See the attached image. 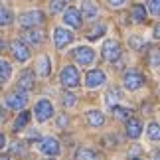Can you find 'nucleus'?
Masks as SVG:
<instances>
[{
    "label": "nucleus",
    "mask_w": 160,
    "mask_h": 160,
    "mask_svg": "<svg viewBox=\"0 0 160 160\" xmlns=\"http://www.w3.org/2000/svg\"><path fill=\"white\" fill-rule=\"evenodd\" d=\"M144 85V75L137 69H131L125 73V87L131 89V91H137Z\"/></svg>",
    "instance_id": "1"
},
{
    "label": "nucleus",
    "mask_w": 160,
    "mask_h": 160,
    "mask_svg": "<svg viewBox=\"0 0 160 160\" xmlns=\"http://www.w3.org/2000/svg\"><path fill=\"white\" fill-rule=\"evenodd\" d=\"M20 24L24 28H34V26H40L44 24V14L40 10H30V12H24L20 16Z\"/></svg>",
    "instance_id": "2"
},
{
    "label": "nucleus",
    "mask_w": 160,
    "mask_h": 160,
    "mask_svg": "<svg viewBox=\"0 0 160 160\" xmlns=\"http://www.w3.org/2000/svg\"><path fill=\"white\" fill-rule=\"evenodd\" d=\"M28 103V93L22 89H18L16 93H12L6 97V107L8 109H24Z\"/></svg>",
    "instance_id": "3"
},
{
    "label": "nucleus",
    "mask_w": 160,
    "mask_h": 160,
    "mask_svg": "<svg viewBox=\"0 0 160 160\" xmlns=\"http://www.w3.org/2000/svg\"><path fill=\"white\" fill-rule=\"evenodd\" d=\"M34 113H36V119H38L40 122H44V121H48L53 115V107H52V103L48 101V99H42V101L36 103Z\"/></svg>",
    "instance_id": "4"
},
{
    "label": "nucleus",
    "mask_w": 160,
    "mask_h": 160,
    "mask_svg": "<svg viewBox=\"0 0 160 160\" xmlns=\"http://www.w3.org/2000/svg\"><path fill=\"white\" fill-rule=\"evenodd\" d=\"M103 58L107 61H117L121 58V46L119 42L115 40H107L105 44H103Z\"/></svg>",
    "instance_id": "5"
},
{
    "label": "nucleus",
    "mask_w": 160,
    "mask_h": 160,
    "mask_svg": "<svg viewBox=\"0 0 160 160\" xmlns=\"http://www.w3.org/2000/svg\"><path fill=\"white\" fill-rule=\"evenodd\" d=\"M61 83L65 87H77L79 85V71L73 65L63 67V71H61Z\"/></svg>",
    "instance_id": "6"
},
{
    "label": "nucleus",
    "mask_w": 160,
    "mask_h": 160,
    "mask_svg": "<svg viewBox=\"0 0 160 160\" xmlns=\"http://www.w3.org/2000/svg\"><path fill=\"white\" fill-rule=\"evenodd\" d=\"M53 42H55V46L61 50V48H65L67 44L73 42V34L69 32V30H65V28H55L53 30Z\"/></svg>",
    "instance_id": "7"
},
{
    "label": "nucleus",
    "mask_w": 160,
    "mask_h": 160,
    "mask_svg": "<svg viewBox=\"0 0 160 160\" xmlns=\"http://www.w3.org/2000/svg\"><path fill=\"white\" fill-rule=\"evenodd\" d=\"M73 55H75V59H77L81 65H91V63L95 61V52L91 50V48H85V46L77 48V50L73 52Z\"/></svg>",
    "instance_id": "8"
},
{
    "label": "nucleus",
    "mask_w": 160,
    "mask_h": 160,
    "mask_svg": "<svg viewBox=\"0 0 160 160\" xmlns=\"http://www.w3.org/2000/svg\"><path fill=\"white\" fill-rule=\"evenodd\" d=\"M40 150L44 152V154H48V156H55V154H59V142L55 138H52V137H48V138H44L40 142Z\"/></svg>",
    "instance_id": "9"
},
{
    "label": "nucleus",
    "mask_w": 160,
    "mask_h": 160,
    "mask_svg": "<svg viewBox=\"0 0 160 160\" xmlns=\"http://www.w3.org/2000/svg\"><path fill=\"white\" fill-rule=\"evenodd\" d=\"M63 22L67 24V26H71V28H81V12H79L77 8H69V10H65V14H63Z\"/></svg>",
    "instance_id": "10"
},
{
    "label": "nucleus",
    "mask_w": 160,
    "mask_h": 160,
    "mask_svg": "<svg viewBox=\"0 0 160 160\" xmlns=\"http://www.w3.org/2000/svg\"><path fill=\"white\" fill-rule=\"evenodd\" d=\"M85 83H87V87H99V85L105 83V73L101 69H91L85 75Z\"/></svg>",
    "instance_id": "11"
},
{
    "label": "nucleus",
    "mask_w": 160,
    "mask_h": 160,
    "mask_svg": "<svg viewBox=\"0 0 160 160\" xmlns=\"http://www.w3.org/2000/svg\"><path fill=\"white\" fill-rule=\"evenodd\" d=\"M12 53H14V58L18 61H28L30 59V50L24 42H14V44H12Z\"/></svg>",
    "instance_id": "12"
},
{
    "label": "nucleus",
    "mask_w": 160,
    "mask_h": 160,
    "mask_svg": "<svg viewBox=\"0 0 160 160\" xmlns=\"http://www.w3.org/2000/svg\"><path fill=\"white\" fill-rule=\"evenodd\" d=\"M24 40H26L28 44L38 46V44H42V40H44V32L38 30V28H28V32H24Z\"/></svg>",
    "instance_id": "13"
},
{
    "label": "nucleus",
    "mask_w": 160,
    "mask_h": 160,
    "mask_svg": "<svg viewBox=\"0 0 160 160\" xmlns=\"http://www.w3.org/2000/svg\"><path fill=\"white\" fill-rule=\"evenodd\" d=\"M140 132H142V122L138 119H128L127 121V134L131 138H138Z\"/></svg>",
    "instance_id": "14"
},
{
    "label": "nucleus",
    "mask_w": 160,
    "mask_h": 160,
    "mask_svg": "<svg viewBox=\"0 0 160 160\" xmlns=\"http://www.w3.org/2000/svg\"><path fill=\"white\" fill-rule=\"evenodd\" d=\"M34 87V73L32 71H24L20 79H18V89H22V91H30Z\"/></svg>",
    "instance_id": "15"
},
{
    "label": "nucleus",
    "mask_w": 160,
    "mask_h": 160,
    "mask_svg": "<svg viewBox=\"0 0 160 160\" xmlns=\"http://www.w3.org/2000/svg\"><path fill=\"white\" fill-rule=\"evenodd\" d=\"M83 14L87 20H95L97 16H99V8H97L95 2H91V0H85L83 2Z\"/></svg>",
    "instance_id": "16"
},
{
    "label": "nucleus",
    "mask_w": 160,
    "mask_h": 160,
    "mask_svg": "<svg viewBox=\"0 0 160 160\" xmlns=\"http://www.w3.org/2000/svg\"><path fill=\"white\" fill-rule=\"evenodd\" d=\"M75 160H99V154L91 148H79L75 154Z\"/></svg>",
    "instance_id": "17"
},
{
    "label": "nucleus",
    "mask_w": 160,
    "mask_h": 160,
    "mask_svg": "<svg viewBox=\"0 0 160 160\" xmlns=\"http://www.w3.org/2000/svg\"><path fill=\"white\" fill-rule=\"evenodd\" d=\"M87 121H89V125H93V127H101L103 122H105V117H103L101 111H89Z\"/></svg>",
    "instance_id": "18"
},
{
    "label": "nucleus",
    "mask_w": 160,
    "mask_h": 160,
    "mask_svg": "<svg viewBox=\"0 0 160 160\" xmlns=\"http://www.w3.org/2000/svg\"><path fill=\"white\" fill-rule=\"evenodd\" d=\"M12 75V67L8 61H4V59H0V83H6L10 79Z\"/></svg>",
    "instance_id": "19"
},
{
    "label": "nucleus",
    "mask_w": 160,
    "mask_h": 160,
    "mask_svg": "<svg viewBox=\"0 0 160 160\" xmlns=\"http://www.w3.org/2000/svg\"><path fill=\"white\" fill-rule=\"evenodd\" d=\"M28 122H30V113H28V111H22V113L18 115L16 122H14V131H22Z\"/></svg>",
    "instance_id": "20"
},
{
    "label": "nucleus",
    "mask_w": 160,
    "mask_h": 160,
    "mask_svg": "<svg viewBox=\"0 0 160 160\" xmlns=\"http://www.w3.org/2000/svg\"><path fill=\"white\" fill-rule=\"evenodd\" d=\"M113 115L119 121H128L132 117V111L131 109H122V107H113Z\"/></svg>",
    "instance_id": "21"
},
{
    "label": "nucleus",
    "mask_w": 160,
    "mask_h": 160,
    "mask_svg": "<svg viewBox=\"0 0 160 160\" xmlns=\"http://www.w3.org/2000/svg\"><path fill=\"white\" fill-rule=\"evenodd\" d=\"M38 73H40L42 77L50 75V59H48L46 55H44V58H40V61H38Z\"/></svg>",
    "instance_id": "22"
},
{
    "label": "nucleus",
    "mask_w": 160,
    "mask_h": 160,
    "mask_svg": "<svg viewBox=\"0 0 160 160\" xmlns=\"http://www.w3.org/2000/svg\"><path fill=\"white\" fill-rule=\"evenodd\" d=\"M132 20H134V22H144V20H146V8H144V6L137 4V6L132 8Z\"/></svg>",
    "instance_id": "23"
},
{
    "label": "nucleus",
    "mask_w": 160,
    "mask_h": 160,
    "mask_svg": "<svg viewBox=\"0 0 160 160\" xmlns=\"http://www.w3.org/2000/svg\"><path fill=\"white\" fill-rule=\"evenodd\" d=\"M146 132H148V138L160 140V125H158V122H150L148 128H146Z\"/></svg>",
    "instance_id": "24"
},
{
    "label": "nucleus",
    "mask_w": 160,
    "mask_h": 160,
    "mask_svg": "<svg viewBox=\"0 0 160 160\" xmlns=\"http://www.w3.org/2000/svg\"><path fill=\"white\" fill-rule=\"evenodd\" d=\"M148 61H150L152 67H158V65H160V48H150Z\"/></svg>",
    "instance_id": "25"
},
{
    "label": "nucleus",
    "mask_w": 160,
    "mask_h": 160,
    "mask_svg": "<svg viewBox=\"0 0 160 160\" xmlns=\"http://www.w3.org/2000/svg\"><path fill=\"white\" fill-rule=\"evenodd\" d=\"M146 10L152 16H160V0H146Z\"/></svg>",
    "instance_id": "26"
},
{
    "label": "nucleus",
    "mask_w": 160,
    "mask_h": 160,
    "mask_svg": "<svg viewBox=\"0 0 160 160\" xmlns=\"http://www.w3.org/2000/svg\"><path fill=\"white\" fill-rule=\"evenodd\" d=\"M105 32H107V26H105V24H99V26H95L93 32L87 34V38H89V40H97V38H101Z\"/></svg>",
    "instance_id": "27"
},
{
    "label": "nucleus",
    "mask_w": 160,
    "mask_h": 160,
    "mask_svg": "<svg viewBox=\"0 0 160 160\" xmlns=\"http://www.w3.org/2000/svg\"><path fill=\"white\" fill-rule=\"evenodd\" d=\"M12 22V12L8 8H0V26H8Z\"/></svg>",
    "instance_id": "28"
},
{
    "label": "nucleus",
    "mask_w": 160,
    "mask_h": 160,
    "mask_svg": "<svg viewBox=\"0 0 160 160\" xmlns=\"http://www.w3.org/2000/svg\"><path fill=\"white\" fill-rule=\"evenodd\" d=\"M50 8H52L53 14H58V12H61V10L65 8V0H52V2H50Z\"/></svg>",
    "instance_id": "29"
},
{
    "label": "nucleus",
    "mask_w": 160,
    "mask_h": 160,
    "mask_svg": "<svg viewBox=\"0 0 160 160\" xmlns=\"http://www.w3.org/2000/svg\"><path fill=\"white\" fill-rule=\"evenodd\" d=\"M119 97H121V93H119V91H117V89H111L109 93H107V103H109L111 107H115V101L119 99Z\"/></svg>",
    "instance_id": "30"
},
{
    "label": "nucleus",
    "mask_w": 160,
    "mask_h": 160,
    "mask_svg": "<svg viewBox=\"0 0 160 160\" xmlns=\"http://www.w3.org/2000/svg\"><path fill=\"white\" fill-rule=\"evenodd\" d=\"M75 101H77L75 95H71V93H65L63 95V105L65 107H73V105H75Z\"/></svg>",
    "instance_id": "31"
},
{
    "label": "nucleus",
    "mask_w": 160,
    "mask_h": 160,
    "mask_svg": "<svg viewBox=\"0 0 160 160\" xmlns=\"http://www.w3.org/2000/svg\"><path fill=\"white\" fill-rule=\"evenodd\" d=\"M131 48H134V50H140V48H142V40L137 38V36H134V38H131Z\"/></svg>",
    "instance_id": "32"
},
{
    "label": "nucleus",
    "mask_w": 160,
    "mask_h": 160,
    "mask_svg": "<svg viewBox=\"0 0 160 160\" xmlns=\"http://www.w3.org/2000/svg\"><path fill=\"white\" fill-rule=\"evenodd\" d=\"M14 152H16V154H24V152H26V148H24V144H20V142H16L14 144Z\"/></svg>",
    "instance_id": "33"
},
{
    "label": "nucleus",
    "mask_w": 160,
    "mask_h": 160,
    "mask_svg": "<svg viewBox=\"0 0 160 160\" xmlns=\"http://www.w3.org/2000/svg\"><path fill=\"white\" fill-rule=\"evenodd\" d=\"M107 2H109L111 6H121V4H125L127 0H107Z\"/></svg>",
    "instance_id": "34"
},
{
    "label": "nucleus",
    "mask_w": 160,
    "mask_h": 160,
    "mask_svg": "<svg viewBox=\"0 0 160 160\" xmlns=\"http://www.w3.org/2000/svg\"><path fill=\"white\" fill-rule=\"evenodd\" d=\"M154 38L160 40V24H156V26H154Z\"/></svg>",
    "instance_id": "35"
},
{
    "label": "nucleus",
    "mask_w": 160,
    "mask_h": 160,
    "mask_svg": "<svg viewBox=\"0 0 160 160\" xmlns=\"http://www.w3.org/2000/svg\"><path fill=\"white\" fill-rule=\"evenodd\" d=\"M58 125H59V127H65V125H67V119H65V117H61V119H58Z\"/></svg>",
    "instance_id": "36"
},
{
    "label": "nucleus",
    "mask_w": 160,
    "mask_h": 160,
    "mask_svg": "<svg viewBox=\"0 0 160 160\" xmlns=\"http://www.w3.org/2000/svg\"><path fill=\"white\" fill-rule=\"evenodd\" d=\"M4 148V134H0V150Z\"/></svg>",
    "instance_id": "37"
},
{
    "label": "nucleus",
    "mask_w": 160,
    "mask_h": 160,
    "mask_svg": "<svg viewBox=\"0 0 160 160\" xmlns=\"http://www.w3.org/2000/svg\"><path fill=\"white\" fill-rule=\"evenodd\" d=\"M154 160H160V150L156 152V156H154Z\"/></svg>",
    "instance_id": "38"
},
{
    "label": "nucleus",
    "mask_w": 160,
    "mask_h": 160,
    "mask_svg": "<svg viewBox=\"0 0 160 160\" xmlns=\"http://www.w3.org/2000/svg\"><path fill=\"white\" fill-rule=\"evenodd\" d=\"M0 160H12V158H8V156H0Z\"/></svg>",
    "instance_id": "39"
},
{
    "label": "nucleus",
    "mask_w": 160,
    "mask_h": 160,
    "mask_svg": "<svg viewBox=\"0 0 160 160\" xmlns=\"http://www.w3.org/2000/svg\"><path fill=\"white\" fill-rule=\"evenodd\" d=\"M134 160H137V158H134Z\"/></svg>",
    "instance_id": "40"
}]
</instances>
